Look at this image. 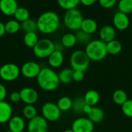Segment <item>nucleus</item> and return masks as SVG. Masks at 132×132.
Returning <instances> with one entry per match:
<instances>
[{
  "label": "nucleus",
  "instance_id": "nucleus-1",
  "mask_svg": "<svg viewBox=\"0 0 132 132\" xmlns=\"http://www.w3.org/2000/svg\"><path fill=\"white\" fill-rule=\"evenodd\" d=\"M38 30L44 34H51L56 32L60 24L59 15L53 11L42 13L36 20Z\"/></svg>",
  "mask_w": 132,
  "mask_h": 132
},
{
  "label": "nucleus",
  "instance_id": "nucleus-2",
  "mask_svg": "<svg viewBox=\"0 0 132 132\" xmlns=\"http://www.w3.org/2000/svg\"><path fill=\"white\" fill-rule=\"evenodd\" d=\"M36 82L40 89L47 92L56 90L60 84L58 74L53 68L47 67L42 68Z\"/></svg>",
  "mask_w": 132,
  "mask_h": 132
},
{
  "label": "nucleus",
  "instance_id": "nucleus-3",
  "mask_svg": "<svg viewBox=\"0 0 132 132\" xmlns=\"http://www.w3.org/2000/svg\"><path fill=\"white\" fill-rule=\"evenodd\" d=\"M84 51L89 59L93 61H101L106 58L108 54L107 51L106 43L103 42L100 39L92 40L85 46Z\"/></svg>",
  "mask_w": 132,
  "mask_h": 132
},
{
  "label": "nucleus",
  "instance_id": "nucleus-4",
  "mask_svg": "<svg viewBox=\"0 0 132 132\" xmlns=\"http://www.w3.org/2000/svg\"><path fill=\"white\" fill-rule=\"evenodd\" d=\"M90 60L83 50L73 51L70 57V68L73 71H82L85 72L90 67Z\"/></svg>",
  "mask_w": 132,
  "mask_h": 132
},
{
  "label": "nucleus",
  "instance_id": "nucleus-5",
  "mask_svg": "<svg viewBox=\"0 0 132 132\" xmlns=\"http://www.w3.org/2000/svg\"><path fill=\"white\" fill-rule=\"evenodd\" d=\"M83 20V14L77 9L67 10L63 16V23L65 26L68 30L73 31H77L80 30Z\"/></svg>",
  "mask_w": 132,
  "mask_h": 132
},
{
  "label": "nucleus",
  "instance_id": "nucleus-6",
  "mask_svg": "<svg viewBox=\"0 0 132 132\" xmlns=\"http://www.w3.org/2000/svg\"><path fill=\"white\" fill-rule=\"evenodd\" d=\"M55 51V44L50 39L43 38L39 40L37 44L32 48L34 55L40 59L48 58Z\"/></svg>",
  "mask_w": 132,
  "mask_h": 132
},
{
  "label": "nucleus",
  "instance_id": "nucleus-7",
  "mask_svg": "<svg viewBox=\"0 0 132 132\" xmlns=\"http://www.w3.org/2000/svg\"><path fill=\"white\" fill-rule=\"evenodd\" d=\"M20 74V68L15 63H6L0 67V78L5 82L16 80Z\"/></svg>",
  "mask_w": 132,
  "mask_h": 132
},
{
  "label": "nucleus",
  "instance_id": "nucleus-8",
  "mask_svg": "<svg viewBox=\"0 0 132 132\" xmlns=\"http://www.w3.org/2000/svg\"><path fill=\"white\" fill-rule=\"evenodd\" d=\"M42 116L48 122H54L60 119L61 116V110L59 109L57 104L52 102L45 103L41 109Z\"/></svg>",
  "mask_w": 132,
  "mask_h": 132
},
{
  "label": "nucleus",
  "instance_id": "nucleus-9",
  "mask_svg": "<svg viewBox=\"0 0 132 132\" xmlns=\"http://www.w3.org/2000/svg\"><path fill=\"white\" fill-rule=\"evenodd\" d=\"M48 128V121L43 116L39 115L29 121L27 124L28 132H47Z\"/></svg>",
  "mask_w": 132,
  "mask_h": 132
},
{
  "label": "nucleus",
  "instance_id": "nucleus-10",
  "mask_svg": "<svg viewBox=\"0 0 132 132\" xmlns=\"http://www.w3.org/2000/svg\"><path fill=\"white\" fill-rule=\"evenodd\" d=\"M71 129L74 132H93L94 130V124L87 117H80L74 120Z\"/></svg>",
  "mask_w": 132,
  "mask_h": 132
},
{
  "label": "nucleus",
  "instance_id": "nucleus-11",
  "mask_svg": "<svg viewBox=\"0 0 132 132\" xmlns=\"http://www.w3.org/2000/svg\"><path fill=\"white\" fill-rule=\"evenodd\" d=\"M42 68L36 61H26L20 68L21 74L27 79L37 78Z\"/></svg>",
  "mask_w": 132,
  "mask_h": 132
},
{
  "label": "nucleus",
  "instance_id": "nucleus-12",
  "mask_svg": "<svg viewBox=\"0 0 132 132\" xmlns=\"http://www.w3.org/2000/svg\"><path fill=\"white\" fill-rule=\"evenodd\" d=\"M21 101L26 105H33L39 99V94L37 91L31 87H24L20 91Z\"/></svg>",
  "mask_w": 132,
  "mask_h": 132
},
{
  "label": "nucleus",
  "instance_id": "nucleus-13",
  "mask_svg": "<svg viewBox=\"0 0 132 132\" xmlns=\"http://www.w3.org/2000/svg\"><path fill=\"white\" fill-rule=\"evenodd\" d=\"M113 25L115 30L124 31L129 27L130 19L127 14L120 11L117 12L113 16Z\"/></svg>",
  "mask_w": 132,
  "mask_h": 132
},
{
  "label": "nucleus",
  "instance_id": "nucleus-14",
  "mask_svg": "<svg viewBox=\"0 0 132 132\" xmlns=\"http://www.w3.org/2000/svg\"><path fill=\"white\" fill-rule=\"evenodd\" d=\"M18 8L16 0H1L0 2V11L5 16H14Z\"/></svg>",
  "mask_w": 132,
  "mask_h": 132
},
{
  "label": "nucleus",
  "instance_id": "nucleus-15",
  "mask_svg": "<svg viewBox=\"0 0 132 132\" xmlns=\"http://www.w3.org/2000/svg\"><path fill=\"white\" fill-rule=\"evenodd\" d=\"M116 37V30L114 26L105 25L102 26L99 31V38L104 43H108Z\"/></svg>",
  "mask_w": 132,
  "mask_h": 132
},
{
  "label": "nucleus",
  "instance_id": "nucleus-16",
  "mask_svg": "<svg viewBox=\"0 0 132 132\" xmlns=\"http://www.w3.org/2000/svg\"><path fill=\"white\" fill-rule=\"evenodd\" d=\"M12 117V108L8 102H0V124H5Z\"/></svg>",
  "mask_w": 132,
  "mask_h": 132
},
{
  "label": "nucleus",
  "instance_id": "nucleus-17",
  "mask_svg": "<svg viewBox=\"0 0 132 132\" xmlns=\"http://www.w3.org/2000/svg\"><path fill=\"white\" fill-rule=\"evenodd\" d=\"M8 127L10 132H22L26 128V123L22 117L12 116L8 122Z\"/></svg>",
  "mask_w": 132,
  "mask_h": 132
},
{
  "label": "nucleus",
  "instance_id": "nucleus-18",
  "mask_svg": "<svg viewBox=\"0 0 132 132\" xmlns=\"http://www.w3.org/2000/svg\"><path fill=\"white\" fill-rule=\"evenodd\" d=\"M64 61V56L62 51H54L48 58V63L51 68H60Z\"/></svg>",
  "mask_w": 132,
  "mask_h": 132
},
{
  "label": "nucleus",
  "instance_id": "nucleus-19",
  "mask_svg": "<svg viewBox=\"0 0 132 132\" xmlns=\"http://www.w3.org/2000/svg\"><path fill=\"white\" fill-rule=\"evenodd\" d=\"M87 116V117L90 121H91L94 124H100L104 119V112L101 108L98 107H92L90 111Z\"/></svg>",
  "mask_w": 132,
  "mask_h": 132
},
{
  "label": "nucleus",
  "instance_id": "nucleus-20",
  "mask_svg": "<svg viewBox=\"0 0 132 132\" xmlns=\"http://www.w3.org/2000/svg\"><path fill=\"white\" fill-rule=\"evenodd\" d=\"M98 29V25L97 23L90 18H87V19H84L81 26H80V30L90 35H92L93 33H94Z\"/></svg>",
  "mask_w": 132,
  "mask_h": 132
},
{
  "label": "nucleus",
  "instance_id": "nucleus-21",
  "mask_svg": "<svg viewBox=\"0 0 132 132\" xmlns=\"http://www.w3.org/2000/svg\"><path fill=\"white\" fill-rule=\"evenodd\" d=\"M84 99L87 105L90 107H96L100 101V94L94 89H90L85 93Z\"/></svg>",
  "mask_w": 132,
  "mask_h": 132
},
{
  "label": "nucleus",
  "instance_id": "nucleus-22",
  "mask_svg": "<svg viewBox=\"0 0 132 132\" xmlns=\"http://www.w3.org/2000/svg\"><path fill=\"white\" fill-rule=\"evenodd\" d=\"M73 70L71 68H64L58 74L59 79L62 84H70L73 82Z\"/></svg>",
  "mask_w": 132,
  "mask_h": 132
},
{
  "label": "nucleus",
  "instance_id": "nucleus-23",
  "mask_svg": "<svg viewBox=\"0 0 132 132\" xmlns=\"http://www.w3.org/2000/svg\"><path fill=\"white\" fill-rule=\"evenodd\" d=\"M106 47H107L108 54H111V55H117V54H120L121 51H122L121 43L116 39L107 43Z\"/></svg>",
  "mask_w": 132,
  "mask_h": 132
},
{
  "label": "nucleus",
  "instance_id": "nucleus-24",
  "mask_svg": "<svg viewBox=\"0 0 132 132\" xmlns=\"http://www.w3.org/2000/svg\"><path fill=\"white\" fill-rule=\"evenodd\" d=\"M112 100L114 103L118 106H122L128 100V94L123 89H116L112 94Z\"/></svg>",
  "mask_w": 132,
  "mask_h": 132
},
{
  "label": "nucleus",
  "instance_id": "nucleus-25",
  "mask_svg": "<svg viewBox=\"0 0 132 132\" xmlns=\"http://www.w3.org/2000/svg\"><path fill=\"white\" fill-rule=\"evenodd\" d=\"M60 43L63 44L64 48H71L77 44V39L74 33H67L61 37Z\"/></svg>",
  "mask_w": 132,
  "mask_h": 132
},
{
  "label": "nucleus",
  "instance_id": "nucleus-26",
  "mask_svg": "<svg viewBox=\"0 0 132 132\" xmlns=\"http://www.w3.org/2000/svg\"><path fill=\"white\" fill-rule=\"evenodd\" d=\"M87 103L84 101V97H77L73 100V105H72V110L73 113L77 114H83L84 107H86Z\"/></svg>",
  "mask_w": 132,
  "mask_h": 132
},
{
  "label": "nucleus",
  "instance_id": "nucleus-27",
  "mask_svg": "<svg viewBox=\"0 0 132 132\" xmlns=\"http://www.w3.org/2000/svg\"><path fill=\"white\" fill-rule=\"evenodd\" d=\"M38 41H39L38 35L35 32L26 33H25V35L23 37V42H24L25 45L28 47L33 48Z\"/></svg>",
  "mask_w": 132,
  "mask_h": 132
},
{
  "label": "nucleus",
  "instance_id": "nucleus-28",
  "mask_svg": "<svg viewBox=\"0 0 132 132\" xmlns=\"http://www.w3.org/2000/svg\"><path fill=\"white\" fill-rule=\"evenodd\" d=\"M57 106L59 109L62 111H68L72 109L73 100L69 96H62L57 101Z\"/></svg>",
  "mask_w": 132,
  "mask_h": 132
},
{
  "label": "nucleus",
  "instance_id": "nucleus-29",
  "mask_svg": "<svg viewBox=\"0 0 132 132\" xmlns=\"http://www.w3.org/2000/svg\"><path fill=\"white\" fill-rule=\"evenodd\" d=\"M5 33L9 34H15L21 29V24L15 19H10L5 24Z\"/></svg>",
  "mask_w": 132,
  "mask_h": 132
},
{
  "label": "nucleus",
  "instance_id": "nucleus-30",
  "mask_svg": "<svg viewBox=\"0 0 132 132\" xmlns=\"http://www.w3.org/2000/svg\"><path fill=\"white\" fill-rule=\"evenodd\" d=\"M75 36H76V39H77V43L80 45L86 46L92 40L91 35L82 31L81 30H77L75 33Z\"/></svg>",
  "mask_w": 132,
  "mask_h": 132
},
{
  "label": "nucleus",
  "instance_id": "nucleus-31",
  "mask_svg": "<svg viewBox=\"0 0 132 132\" xmlns=\"http://www.w3.org/2000/svg\"><path fill=\"white\" fill-rule=\"evenodd\" d=\"M14 17L15 20L22 23L29 19V12L26 8L19 7L14 14Z\"/></svg>",
  "mask_w": 132,
  "mask_h": 132
},
{
  "label": "nucleus",
  "instance_id": "nucleus-32",
  "mask_svg": "<svg viewBox=\"0 0 132 132\" xmlns=\"http://www.w3.org/2000/svg\"><path fill=\"white\" fill-rule=\"evenodd\" d=\"M21 29L25 32V33H30V32L36 33V31L38 30L36 21L32 19H29L21 23Z\"/></svg>",
  "mask_w": 132,
  "mask_h": 132
},
{
  "label": "nucleus",
  "instance_id": "nucleus-33",
  "mask_svg": "<svg viewBox=\"0 0 132 132\" xmlns=\"http://www.w3.org/2000/svg\"><path fill=\"white\" fill-rule=\"evenodd\" d=\"M58 5L62 9H65L66 11L77 9V7L80 3V0H56Z\"/></svg>",
  "mask_w": 132,
  "mask_h": 132
},
{
  "label": "nucleus",
  "instance_id": "nucleus-34",
  "mask_svg": "<svg viewBox=\"0 0 132 132\" xmlns=\"http://www.w3.org/2000/svg\"><path fill=\"white\" fill-rule=\"evenodd\" d=\"M118 7L120 12L127 15L132 13V0H119Z\"/></svg>",
  "mask_w": 132,
  "mask_h": 132
},
{
  "label": "nucleus",
  "instance_id": "nucleus-35",
  "mask_svg": "<svg viewBox=\"0 0 132 132\" xmlns=\"http://www.w3.org/2000/svg\"><path fill=\"white\" fill-rule=\"evenodd\" d=\"M22 115L24 118L30 121L37 116L36 108L33 105H26L22 109Z\"/></svg>",
  "mask_w": 132,
  "mask_h": 132
},
{
  "label": "nucleus",
  "instance_id": "nucleus-36",
  "mask_svg": "<svg viewBox=\"0 0 132 132\" xmlns=\"http://www.w3.org/2000/svg\"><path fill=\"white\" fill-rule=\"evenodd\" d=\"M121 110L126 117L132 118V99H128L121 106Z\"/></svg>",
  "mask_w": 132,
  "mask_h": 132
},
{
  "label": "nucleus",
  "instance_id": "nucleus-37",
  "mask_svg": "<svg viewBox=\"0 0 132 132\" xmlns=\"http://www.w3.org/2000/svg\"><path fill=\"white\" fill-rule=\"evenodd\" d=\"M97 2L102 8L111 9L118 4V0H98Z\"/></svg>",
  "mask_w": 132,
  "mask_h": 132
},
{
  "label": "nucleus",
  "instance_id": "nucleus-38",
  "mask_svg": "<svg viewBox=\"0 0 132 132\" xmlns=\"http://www.w3.org/2000/svg\"><path fill=\"white\" fill-rule=\"evenodd\" d=\"M84 72L82 71H73V81L76 82H80L84 79Z\"/></svg>",
  "mask_w": 132,
  "mask_h": 132
},
{
  "label": "nucleus",
  "instance_id": "nucleus-39",
  "mask_svg": "<svg viewBox=\"0 0 132 132\" xmlns=\"http://www.w3.org/2000/svg\"><path fill=\"white\" fill-rule=\"evenodd\" d=\"M9 100L12 103H19V101H21V97H20V93L19 92H16L14 91L12 93H10L9 95Z\"/></svg>",
  "mask_w": 132,
  "mask_h": 132
},
{
  "label": "nucleus",
  "instance_id": "nucleus-40",
  "mask_svg": "<svg viewBox=\"0 0 132 132\" xmlns=\"http://www.w3.org/2000/svg\"><path fill=\"white\" fill-rule=\"evenodd\" d=\"M7 96V90L4 85L0 83V102L5 101Z\"/></svg>",
  "mask_w": 132,
  "mask_h": 132
},
{
  "label": "nucleus",
  "instance_id": "nucleus-41",
  "mask_svg": "<svg viewBox=\"0 0 132 132\" xmlns=\"http://www.w3.org/2000/svg\"><path fill=\"white\" fill-rule=\"evenodd\" d=\"M98 0H80V3H82L85 6H90L93 5Z\"/></svg>",
  "mask_w": 132,
  "mask_h": 132
},
{
  "label": "nucleus",
  "instance_id": "nucleus-42",
  "mask_svg": "<svg viewBox=\"0 0 132 132\" xmlns=\"http://www.w3.org/2000/svg\"><path fill=\"white\" fill-rule=\"evenodd\" d=\"M5 33V24L0 21V38L4 36Z\"/></svg>",
  "mask_w": 132,
  "mask_h": 132
},
{
  "label": "nucleus",
  "instance_id": "nucleus-43",
  "mask_svg": "<svg viewBox=\"0 0 132 132\" xmlns=\"http://www.w3.org/2000/svg\"><path fill=\"white\" fill-rule=\"evenodd\" d=\"M55 44V43H54ZM64 47L63 46V44L60 42V43H56L55 44V50L56 51H62L63 52V50Z\"/></svg>",
  "mask_w": 132,
  "mask_h": 132
},
{
  "label": "nucleus",
  "instance_id": "nucleus-44",
  "mask_svg": "<svg viewBox=\"0 0 132 132\" xmlns=\"http://www.w3.org/2000/svg\"><path fill=\"white\" fill-rule=\"evenodd\" d=\"M63 132H74L71 128L70 129H67V130H65V131H63Z\"/></svg>",
  "mask_w": 132,
  "mask_h": 132
},
{
  "label": "nucleus",
  "instance_id": "nucleus-45",
  "mask_svg": "<svg viewBox=\"0 0 132 132\" xmlns=\"http://www.w3.org/2000/svg\"><path fill=\"white\" fill-rule=\"evenodd\" d=\"M0 2H1V0H0Z\"/></svg>",
  "mask_w": 132,
  "mask_h": 132
}]
</instances>
